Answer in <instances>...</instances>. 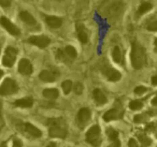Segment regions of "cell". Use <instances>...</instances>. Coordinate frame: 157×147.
Instances as JSON below:
<instances>
[{
  "instance_id": "cell-1",
  "label": "cell",
  "mask_w": 157,
  "mask_h": 147,
  "mask_svg": "<svg viewBox=\"0 0 157 147\" xmlns=\"http://www.w3.org/2000/svg\"><path fill=\"white\" fill-rule=\"evenodd\" d=\"M130 61L131 66L136 70L142 69L146 63V53L144 47L138 42H133L131 45L130 52Z\"/></svg>"
},
{
  "instance_id": "cell-2",
  "label": "cell",
  "mask_w": 157,
  "mask_h": 147,
  "mask_svg": "<svg viewBox=\"0 0 157 147\" xmlns=\"http://www.w3.org/2000/svg\"><path fill=\"white\" fill-rule=\"evenodd\" d=\"M48 134L51 138H65L68 134V127L65 119L52 118L48 120Z\"/></svg>"
},
{
  "instance_id": "cell-3",
  "label": "cell",
  "mask_w": 157,
  "mask_h": 147,
  "mask_svg": "<svg viewBox=\"0 0 157 147\" xmlns=\"http://www.w3.org/2000/svg\"><path fill=\"white\" fill-rule=\"evenodd\" d=\"M86 142L95 147L101 144V131L98 125H94L86 132Z\"/></svg>"
},
{
  "instance_id": "cell-4",
  "label": "cell",
  "mask_w": 157,
  "mask_h": 147,
  "mask_svg": "<svg viewBox=\"0 0 157 147\" xmlns=\"http://www.w3.org/2000/svg\"><path fill=\"white\" fill-rule=\"evenodd\" d=\"M18 91V85L13 78H6L0 85V95L1 96H10Z\"/></svg>"
},
{
  "instance_id": "cell-5",
  "label": "cell",
  "mask_w": 157,
  "mask_h": 147,
  "mask_svg": "<svg viewBox=\"0 0 157 147\" xmlns=\"http://www.w3.org/2000/svg\"><path fill=\"white\" fill-rule=\"evenodd\" d=\"M92 118V113L90 110L87 107H82L81 110L78 112L76 115V125L80 129H83L86 127V125L88 123V121Z\"/></svg>"
},
{
  "instance_id": "cell-6",
  "label": "cell",
  "mask_w": 157,
  "mask_h": 147,
  "mask_svg": "<svg viewBox=\"0 0 157 147\" xmlns=\"http://www.w3.org/2000/svg\"><path fill=\"white\" fill-rule=\"evenodd\" d=\"M123 118V108L121 105L120 101H116L115 106L112 110L108 111L105 115H103V119L105 121H111V120H116V119Z\"/></svg>"
},
{
  "instance_id": "cell-7",
  "label": "cell",
  "mask_w": 157,
  "mask_h": 147,
  "mask_svg": "<svg viewBox=\"0 0 157 147\" xmlns=\"http://www.w3.org/2000/svg\"><path fill=\"white\" fill-rule=\"evenodd\" d=\"M16 56H17V51L16 48L9 46V47L6 48L5 55H3L2 58V65L7 68H11L13 67L14 62L16 60Z\"/></svg>"
},
{
  "instance_id": "cell-8",
  "label": "cell",
  "mask_w": 157,
  "mask_h": 147,
  "mask_svg": "<svg viewBox=\"0 0 157 147\" xmlns=\"http://www.w3.org/2000/svg\"><path fill=\"white\" fill-rule=\"evenodd\" d=\"M0 25H1L10 35L14 36V37L20 36V33H21L20 29H18L9 18L6 17V16H1V17H0Z\"/></svg>"
},
{
  "instance_id": "cell-9",
  "label": "cell",
  "mask_w": 157,
  "mask_h": 147,
  "mask_svg": "<svg viewBox=\"0 0 157 147\" xmlns=\"http://www.w3.org/2000/svg\"><path fill=\"white\" fill-rule=\"evenodd\" d=\"M28 42L35 46H38L40 48H45L50 45L51 40L46 36H31L28 39Z\"/></svg>"
},
{
  "instance_id": "cell-10",
  "label": "cell",
  "mask_w": 157,
  "mask_h": 147,
  "mask_svg": "<svg viewBox=\"0 0 157 147\" xmlns=\"http://www.w3.org/2000/svg\"><path fill=\"white\" fill-rule=\"evenodd\" d=\"M102 73L110 82H118L122 78V74L116 69H113L111 67H105L102 68Z\"/></svg>"
},
{
  "instance_id": "cell-11",
  "label": "cell",
  "mask_w": 157,
  "mask_h": 147,
  "mask_svg": "<svg viewBox=\"0 0 157 147\" xmlns=\"http://www.w3.org/2000/svg\"><path fill=\"white\" fill-rule=\"evenodd\" d=\"M33 71L31 62L26 58H23L18 62V72L23 75H30Z\"/></svg>"
},
{
  "instance_id": "cell-12",
  "label": "cell",
  "mask_w": 157,
  "mask_h": 147,
  "mask_svg": "<svg viewBox=\"0 0 157 147\" xmlns=\"http://www.w3.org/2000/svg\"><path fill=\"white\" fill-rule=\"evenodd\" d=\"M44 20H45L46 24L51 27V28H60L61 25H63V20L58 16H54V15H44Z\"/></svg>"
},
{
  "instance_id": "cell-13",
  "label": "cell",
  "mask_w": 157,
  "mask_h": 147,
  "mask_svg": "<svg viewBox=\"0 0 157 147\" xmlns=\"http://www.w3.org/2000/svg\"><path fill=\"white\" fill-rule=\"evenodd\" d=\"M23 127H24L25 131H26L28 134H30L31 136H33V138H40V136L42 135L41 130H40L39 128L36 127V126H33V123H25Z\"/></svg>"
},
{
  "instance_id": "cell-14",
  "label": "cell",
  "mask_w": 157,
  "mask_h": 147,
  "mask_svg": "<svg viewBox=\"0 0 157 147\" xmlns=\"http://www.w3.org/2000/svg\"><path fill=\"white\" fill-rule=\"evenodd\" d=\"M93 97H94V100L96 102L97 105H103V104L107 103L108 99L107 96L103 93V91H101L100 89L96 88L93 92Z\"/></svg>"
},
{
  "instance_id": "cell-15",
  "label": "cell",
  "mask_w": 157,
  "mask_h": 147,
  "mask_svg": "<svg viewBox=\"0 0 157 147\" xmlns=\"http://www.w3.org/2000/svg\"><path fill=\"white\" fill-rule=\"evenodd\" d=\"M39 77H40V80L45 83H53L56 81L57 75L54 72L50 71V70H43V71H41V73L39 74Z\"/></svg>"
},
{
  "instance_id": "cell-16",
  "label": "cell",
  "mask_w": 157,
  "mask_h": 147,
  "mask_svg": "<svg viewBox=\"0 0 157 147\" xmlns=\"http://www.w3.org/2000/svg\"><path fill=\"white\" fill-rule=\"evenodd\" d=\"M76 35H78V39L80 40V42H82L83 44L87 43L88 36H87V32H86L85 27L82 24L76 25Z\"/></svg>"
},
{
  "instance_id": "cell-17",
  "label": "cell",
  "mask_w": 157,
  "mask_h": 147,
  "mask_svg": "<svg viewBox=\"0 0 157 147\" xmlns=\"http://www.w3.org/2000/svg\"><path fill=\"white\" fill-rule=\"evenodd\" d=\"M20 18L27 25H30V26H35L37 24L36 22V18L33 16V14H30L27 11H22L20 13Z\"/></svg>"
},
{
  "instance_id": "cell-18",
  "label": "cell",
  "mask_w": 157,
  "mask_h": 147,
  "mask_svg": "<svg viewBox=\"0 0 157 147\" xmlns=\"http://www.w3.org/2000/svg\"><path fill=\"white\" fill-rule=\"evenodd\" d=\"M33 104V98H22V99H18L14 102V105L17 106V107H23V108H26V107H31Z\"/></svg>"
},
{
  "instance_id": "cell-19",
  "label": "cell",
  "mask_w": 157,
  "mask_h": 147,
  "mask_svg": "<svg viewBox=\"0 0 157 147\" xmlns=\"http://www.w3.org/2000/svg\"><path fill=\"white\" fill-rule=\"evenodd\" d=\"M153 8V5L151 2H147V1H145V2H142L141 5H140V7L138 8V11H137V17H140V16H142L143 14H145L146 12L151 11Z\"/></svg>"
},
{
  "instance_id": "cell-20",
  "label": "cell",
  "mask_w": 157,
  "mask_h": 147,
  "mask_svg": "<svg viewBox=\"0 0 157 147\" xmlns=\"http://www.w3.org/2000/svg\"><path fill=\"white\" fill-rule=\"evenodd\" d=\"M43 97H45L46 99H56L57 97L59 96V92L56 88H46L43 90Z\"/></svg>"
},
{
  "instance_id": "cell-21",
  "label": "cell",
  "mask_w": 157,
  "mask_h": 147,
  "mask_svg": "<svg viewBox=\"0 0 157 147\" xmlns=\"http://www.w3.org/2000/svg\"><path fill=\"white\" fill-rule=\"evenodd\" d=\"M138 138L141 143V147H147L152 143V140L145 133H138Z\"/></svg>"
},
{
  "instance_id": "cell-22",
  "label": "cell",
  "mask_w": 157,
  "mask_h": 147,
  "mask_svg": "<svg viewBox=\"0 0 157 147\" xmlns=\"http://www.w3.org/2000/svg\"><path fill=\"white\" fill-rule=\"evenodd\" d=\"M112 58L117 63L122 61V52H121V48L118 46H114L113 51H112Z\"/></svg>"
},
{
  "instance_id": "cell-23",
  "label": "cell",
  "mask_w": 157,
  "mask_h": 147,
  "mask_svg": "<svg viewBox=\"0 0 157 147\" xmlns=\"http://www.w3.org/2000/svg\"><path fill=\"white\" fill-rule=\"evenodd\" d=\"M63 52H65V54L67 55L69 58H75V57L78 56V52H76V50L71 45L66 46V48H65Z\"/></svg>"
},
{
  "instance_id": "cell-24",
  "label": "cell",
  "mask_w": 157,
  "mask_h": 147,
  "mask_svg": "<svg viewBox=\"0 0 157 147\" xmlns=\"http://www.w3.org/2000/svg\"><path fill=\"white\" fill-rule=\"evenodd\" d=\"M61 88H63V91L65 95L70 93V91H71V89H72V82L70 80L63 81V82L61 83Z\"/></svg>"
},
{
  "instance_id": "cell-25",
  "label": "cell",
  "mask_w": 157,
  "mask_h": 147,
  "mask_svg": "<svg viewBox=\"0 0 157 147\" xmlns=\"http://www.w3.org/2000/svg\"><path fill=\"white\" fill-rule=\"evenodd\" d=\"M143 107V103L140 100H132V101L129 102V108L132 111H138L141 110Z\"/></svg>"
},
{
  "instance_id": "cell-26",
  "label": "cell",
  "mask_w": 157,
  "mask_h": 147,
  "mask_svg": "<svg viewBox=\"0 0 157 147\" xmlns=\"http://www.w3.org/2000/svg\"><path fill=\"white\" fill-rule=\"evenodd\" d=\"M108 136H109L110 140L113 142V141H115L118 138V132L114 129H109L108 130Z\"/></svg>"
},
{
  "instance_id": "cell-27",
  "label": "cell",
  "mask_w": 157,
  "mask_h": 147,
  "mask_svg": "<svg viewBox=\"0 0 157 147\" xmlns=\"http://www.w3.org/2000/svg\"><path fill=\"white\" fill-rule=\"evenodd\" d=\"M73 90L76 95H81V93L83 92V84L80 82L75 83V85H74V87H73Z\"/></svg>"
},
{
  "instance_id": "cell-28",
  "label": "cell",
  "mask_w": 157,
  "mask_h": 147,
  "mask_svg": "<svg viewBox=\"0 0 157 147\" xmlns=\"http://www.w3.org/2000/svg\"><path fill=\"white\" fill-rule=\"evenodd\" d=\"M147 91V88L144 86H138L135 88V93L136 95H143Z\"/></svg>"
},
{
  "instance_id": "cell-29",
  "label": "cell",
  "mask_w": 157,
  "mask_h": 147,
  "mask_svg": "<svg viewBox=\"0 0 157 147\" xmlns=\"http://www.w3.org/2000/svg\"><path fill=\"white\" fill-rule=\"evenodd\" d=\"M56 56H57V58H58L59 60H61V61H67V58H66V56H67V55L65 54V52H63V50H58V51H57Z\"/></svg>"
},
{
  "instance_id": "cell-30",
  "label": "cell",
  "mask_w": 157,
  "mask_h": 147,
  "mask_svg": "<svg viewBox=\"0 0 157 147\" xmlns=\"http://www.w3.org/2000/svg\"><path fill=\"white\" fill-rule=\"evenodd\" d=\"M146 28H147V30H150V31H156L157 30V22L155 20L152 21V22L147 25Z\"/></svg>"
},
{
  "instance_id": "cell-31",
  "label": "cell",
  "mask_w": 157,
  "mask_h": 147,
  "mask_svg": "<svg viewBox=\"0 0 157 147\" xmlns=\"http://www.w3.org/2000/svg\"><path fill=\"white\" fill-rule=\"evenodd\" d=\"M0 6L2 8H9L11 6V0H0Z\"/></svg>"
},
{
  "instance_id": "cell-32",
  "label": "cell",
  "mask_w": 157,
  "mask_h": 147,
  "mask_svg": "<svg viewBox=\"0 0 157 147\" xmlns=\"http://www.w3.org/2000/svg\"><path fill=\"white\" fill-rule=\"evenodd\" d=\"M155 129H156V126H155V123H148V125L146 126V128H145L146 131H150V132L155 131Z\"/></svg>"
},
{
  "instance_id": "cell-33",
  "label": "cell",
  "mask_w": 157,
  "mask_h": 147,
  "mask_svg": "<svg viewBox=\"0 0 157 147\" xmlns=\"http://www.w3.org/2000/svg\"><path fill=\"white\" fill-rule=\"evenodd\" d=\"M144 115H136L135 116V118H133V121L135 123H142V121L144 120Z\"/></svg>"
},
{
  "instance_id": "cell-34",
  "label": "cell",
  "mask_w": 157,
  "mask_h": 147,
  "mask_svg": "<svg viewBox=\"0 0 157 147\" xmlns=\"http://www.w3.org/2000/svg\"><path fill=\"white\" fill-rule=\"evenodd\" d=\"M128 147H139V144L135 138H130L128 141Z\"/></svg>"
},
{
  "instance_id": "cell-35",
  "label": "cell",
  "mask_w": 157,
  "mask_h": 147,
  "mask_svg": "<svg viewBox=\"0 0 157 147\" xmlns=\"http://www.w3.org/2000/svg\"><path fill=\"white\" fill-rule=\"evenodd\" d=\"M13 147H24L23 146V143L21 142L17 138H14L13 140Z\"/></svg>"
},
{
  "instance_id": "cell-36",
  "label": "cell",
  "mask_w": 157,
  "mask_h": 147,
  "mask_svg": "<svg viewBox=\"0 0 157 147\" xmlns=\"http://www.w3.org/2000/svg\"><path fill=\"white\" fill-rule=\"evenodd\" d=\"M108 147H121V142H120V140L113 141V142H112V144H111V145H109Z\"/></svg>"
},
{
  "instance_id": "cell-37",
  "label": "cell",
  "mask_w": 157,
  "mask_h": 147,
  "mask_svg": "<svg viewBox=\"0 0 157 147\" xmlns=\"http://www.w3.org/2000/svg\"><path fill=\"white\" fill-rule=\"evenodd\" d=\"M3 126H5V121H3L2 115H1V112H0V130L2 129Z\"/></svg>"
},
{
  "instance_id": "cell-38",
  "label": "cell",
  "mask_w": 157,
  "mask_h": 147,
  "mask_svg": "<svg viewBox=\"0 0 157 147\" xmlns=\"http://www.w3.org/2000/svg\"><path fill=\"white\" fill-rule=\"evenodd\" d=\"M152 84L154 85V86H156L157 85V76L156 75H154L152 77Z\"/></svg>"
},
{
  "instance_id": "cell-39",
  "label": "cell",
  "mask_w": 157,
  "mask_h": 147,
  "mask_svg": "<svg viewBox=\"0 0 157 147\" xmlns=\"http://www.w3.org/2000/svg\"><path fill=\"white\" fill-rule=\"evenodd\" d=\"M46 147H58V146H57V144H56V143L52 142V143H50V144H48Z\"/></svg>"
},
{
  "instance_id": "cell-40",
  "label": "cell",
  "mask_w": 157,
  "mask_h": 147,
  "mask_svg": "<svg viewBox=\"0 0 157 147\" xmlns=\"http://www.w3.org/2000/svg\"><path fill=\"white\" fill-rule=\"evenodd\" d=\"M156 101H157V98L154 97V98H153V100H152V104H153V105H156Z\"/></svg>"
},
{
  "instance_id": "cell-41",
  "label": "cell",
  "mask_w": 157,
  "mask_h": 147,
  "mask_svg": "<svg viewBox=\"0 0 157 147\" xmlns=\"http://www.w3.org/2000/svg\"><path fill=\"white\" fill-rule=\"evenodd\" d=\"M3 76V71H1V70H0V78L2 77Z\"/></svg>"
},
{
  "instance_id": "cell-42",
  "label": "cell",
  "mask_w": 157,
  "mask_h": 147,
  "mask_svg": "<svg viewBox=\"0 0 157 147\" xmlns=\"http://www.w3.org/2000/svg\"><path fill=\"white\" fill-rule=\"evenodd\" d=\"M0 147H7V144H6V143H3V144L0 145Z\"/></svg>"
},
{
  "instance_id": "cell-43",
  "label": "cell",
  "mask_w": 157,
  "mask_h": 147,
  "mask_svg": "<svg viewBox=\"0 0 157 147\" xmlns=\"http://www.w3.org/2000/svg\"><path fill=\"white\" fill-rule=\"evenodd\" d=\"M0 53H1V47H0Z\"/></svg>"
}]
</instances>
